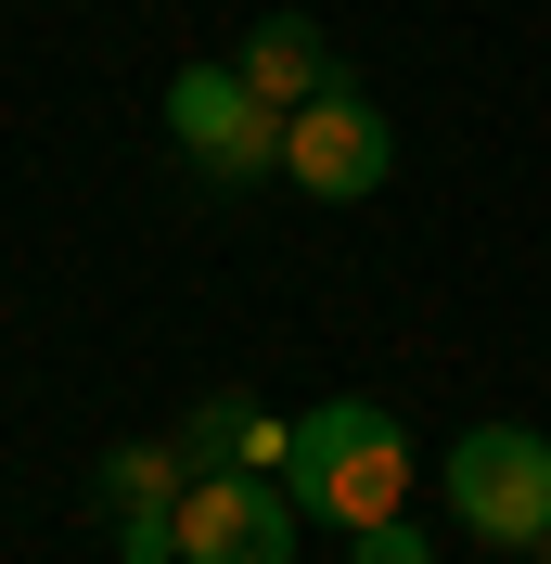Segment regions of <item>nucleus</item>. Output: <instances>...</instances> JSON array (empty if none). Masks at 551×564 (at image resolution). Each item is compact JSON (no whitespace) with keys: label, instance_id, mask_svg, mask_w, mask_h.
<instances>
[{"label":"nucleus","instance_id":"1","mask_svg":"<svg viewBox=\"0 0 551 564\" xmlns=\"http://www.w3.org/2000/svg\"><path fill=\"white\" fill-rule=\"evenodd\" d=\"M282 488L309 527H385L398 500H411V423L385 411V398H334V411L295 423V462H282Z\"/></svg>","mask_w":551,"mask_h":564},{"label":"nucleus","instance_id":"2","mask_svg":"<svg viewBox=\"0 0 551 564\" xmlns=\"http://www.w3.org/2000/svg\"><path fill=\"white\" fill-rule=\"evenodd\" d=\"M449 513H462V539L539 552L551 539V436L539 423H475V436H449Z\"/></svg>","mask_w":551,"mask_h":564},{"label":"nucleus","instance_id":"3","mask_svg":"<svg viewBox=\"0 0 551 564\" xmlns=\"http://www.w3.org/2000/svg\"><path fill=\"white\" fill-rule=\"evenodd\" d=\"M168 129L206 180H270L282 167V116L244 90V65H180L168 77Z\"/></svg>","mask_w":551,"mask_h":564},{"label":"nucleus","instance_id":"4","mask_svg":"<svg viewBox=\"0 0 551 564\" xmlns=\"http://www.w3.org/2000/svg\"><path fill=\"white\" fill-rule=\"evenodd\" d=\"M295 488L282 475H193L180 488V564H295Z\"/></svg>","mask_w":551,"mask_h":564},{"label":"nucleus","instance_id":"5","mask_svg":"<svg viewBox=\"0 0 551 564\" xmlns=\"http://www.w3.org/2000/svg\"><path fill=\"white\" fill-rule=\"evenodd\" d=\"M385 167H398V129H385L359 90H321V104L282 116V180H309L321 206H359Z\"/></svg>","mask_w":551,"mask_h":564},{"label":"nucleus","instance_id":"6","mask_svg":"<svg viewBox=\"0 0 551 564\" xmlns=\"http://www.w3.org/2000/svg\"><path fill=\"white\" fill-rule=\"evenodd\" d=\"M231 65H244V90H257L270 116H295V104H321V90H334V52H321L309 13H257Z\"/></svg>","mask_w":551,"mask_h":564},{"label":"nucleus","instance_id":"7","mask_svg":"<svg viewBox=\"0 0 551 564\" xmlns=\"http://www.w3.org/2000/svg\"><path fill=\"white\" fill-rule=\"evenodd\" d=\"M180 462L193 475H282L295 462V423H270L257 398H206V411L180 423Z\"/></svg>","mask_w":551,"mask_h":564},{"label":"nucleus","instance_id":"8","mask_svg":"<svg viewBox=\"0 0 551 564\" xmlns=\"http://www.w3.org/2000/svg\"><path fill=\"white\" fill-rule=\"evenodd\" d=\"M104 513L116 527H141V513H180V488H193V462H180V436H141V449H104Z\"/></svg>","mask_w":551,"mask_h":564},{"label":"nucleus","instance_id":"9","mask_svg":"<svg viewBox=\"0 0 551 564\" xmlns=\"http://www.w3.org/2000/svg\"><path fill=\"white\" fill-rule=\"evenodd\" d=\"M346 552H359V564H436V552H423V527H411V513H385V527H359Z\"/></svg>","mask_w":551,"mask_h":564},{"label":"nucleus","instance_id":"10","mask_svg":"<svg viewBox=\"0 0 551 564\" xmlns=\"http://www.w3.org/2000/svg\"><path fill=\"white\" fill-rule=\"evenodd\" d=\"M539 564H551V539H539Z\"/></svg>","mask_w":551,"mask_h":564}]
</instances>
